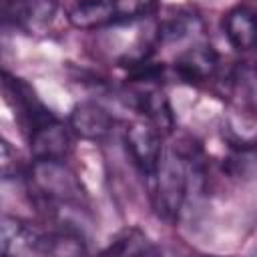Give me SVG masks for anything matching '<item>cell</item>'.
<instances>
[{
	"mask_svg": "<svg viewBox=\"0 0 257 257\" xmlns=\"http://www.w3.org/2000/svg\"><path fill=\"white\" fill-rule=\"evenodd\" d=\"M28 181L34 195L52 209L82 207L86 199L80 179L64 159H34L28 169Z\"/></svg>",
	"mask_w": 257,
	"mask_h": 257,
	"instance_id": "2",
	"label": "cell"
},
{
	"mask_svg": "<svg viewBox=\"0 0 257 257\" xmlns=\"http://www.w3.org/2000/svg\"><path fill=\"white\" fill-rule=\"evenodd\" d=\"M124 145L135 167L149 179L163 155V133L149 120H133L124 128Z\"/></svg>",
	"mask_w": 257,
	"mask_h": 257,
	"instance_id": "4",
	"label": "cell"
},
{
	"mask_svg": "<svg viewBox=\"0 0 257 257\" xmlns=\"http://www.w3.org/2000/svg\"><path fill=\"white\" fill-rule=\"evenodd\" d=\"M110 2L114 10V24H128L141 20L149 16L157 6V0H110Z\"/></svg>",
	"mask_w": 257,
	"mask_h": 257,
	"instance_id": "14",
	"label": "cell"
},
{
	"mask_svg": "<svg viewBox=\"0 0 257 257\" xmlns=\"http://www.w3.org/2000/svg\"><path fill=\"white\" fill-rule=\"evenodd\" d=\"M0 94L8 108L12 110L24 139H30L44 126L56 120L48 106L40 100L38 92L24 78L14 76L6 70H0Z\"/></svg>",
	"mask_w": 257,
	"mask_h": 257,
	"instance_id": "3",
	"label": "cell"
},
{
	"mask_svg": "<svg viewBox=\"0 0 257 257\" xmlns=\"http://www.w3.org/2000/svg\"><path fill=\"white\" fill-rule=\"evenodd\" d=\"M22 175V165L12 145L0 137V181H12Z\"/></svg>",
	"mask_w": 257,
	"mask_h": 257,
	"instance_id": "15",
	"label": "cell"
},
{
	"mask_svg": "<svg viewBox=\"0 0 257 257\" xmlns=\"http://www.w3.org/2000/svg\"><path fill=\"white\" fill-rule=\"evenodd\" d=\"M221 28L223 34L227 38V42L239 50V52H247L255 46V38H257V24H255V12L249 6H235L229 12L223 14L221 20Z\"/></svg>",
	"mask_w": 257,
	"mask_h": 257,
	"instance_id": "9",
	"label": "cell"
},
{
	"mask_svg": "<svg viewBox=\"0 0 257 257\" xmlns=\"http://www.w3.org/2000/svg\"><path fill=\"white\" fill-rule=\"evenodd\" d=\"M86 251L88 247L82 231L70 225H62L50 233H40L38 255H82Z\"/></svg>",
	"mask_w": 257,
	"mask_h": 257,
	"instance_id": "11",
	"label": "cell"
},
{
	"mask_svg": "<svg viewBox=\"0 0 257 257\" xmlns=\"http://www.w3.org/2000/svg\"><path fill=\"white\" fill-rule=\"evenodd\" d=\"M116 120L114 114L96 100H80L72 106L68 114V128L80 139L86 141H102L106 139Z\"/></svg>",
	"mask_w": 257,
	"mask_h": 257,
	"instance_id": "6",
	"label": "cell"
},
{
	"mask_svg": "<svg viewBox=\"0 0 257 257\" xmlns=\"http://www.w3.org/2000/svg\"><path fill=\"white\" fill-rule=\"evenodd\" d=\"M102 253H112V255H153L157 253V247L153 245V241L149 239V235L145 231H141L139 227H126L122 231H118L108 247Z\"/></svg>",
	"mask_w": 257,
	"mask_h": 257,
	"instance_id": "13",
	"label": "cell"
},
{
	"mask_svg": "<svg viewBox=\"0 0 257 257\" xmlns=\"http://www.w3.org/2000/svg\"><path fill=\"white\" fill-rule=\"evenodd\" d=\"M54 12V0H0V30H40Z\"/></svg>",
	"mask_w": 257,
	"mask_h": 257,
	"instance_id": "5",
	"label": "cell"
},
{
	"mask_svg": "<svg viewBox=\"0 0 257 257\" xmlns=\"http://www.w3.org/2000/svg\"><path fill=\"white\" fill-rule=\"evenodd\" d=\"M175 74L189 84L209 82L219 70V54L211 44L197 42L175 58Z\"/></svg>",
	"mask_w": 257,
	"mask_h": 257,
	"instance_id": "7",
	"label": "cell"
},
{
	"mask_svg": "<svg viewBox=\"0 0 257 257\" xmlns=\"http://www.w3.org/2000/svg\"><path fill=\"white\" fill-rule=\"evenodd\" d=\"M66 18L76 30H98L114 24V10L110 0H76Z\"/></svg>",
	"mask_w": 257,
	"mask_h": 257,
	"instance_id": "10",
	"label": "cell"
},
{
	"mask_svg": "<svg viewBox=\"0 0 257 257\" xmlns=\"http://www.w3.org/2000/svg\"><path fill=\"white\" fill-rule=\"evenodd\" d=\"M40 231L18 217L0 219V255H38Z\"/></svg>",
	"mask_w": 257,
	"mask_h": 257,
	"instance_id": "8",
	"label": "cell"
},
{
	"mask_svg": "<svg viewBox=\"0 0 257 257\" xmlns=\"http://www.w3.org/2000/svg\"><path fill=\"white\" fill-rule=\"evenodd\" d=\"M195 155H185L175 149H163L155 173L149 177L153 183V207L165 221H175L185 205L191 187V175L199 169L193 165Z\"/></svg>",
	"mask_w": 257,
	"mask_h": 257,
	"instance_id": "1",
	"label": "cell"
},
{
	"mask_svg": "<svg viewBox=\"0 0 257 257\" xmlns=\"http://www.w3.org/2000/svg\"><path fill=\"white\" fill-rule=\"evenodd\" d=\"M203 28L201 18L195 12H179L171 18H165L157 32H155V44H175L183 42L191 36H195Z\"/></svg>",
	"mask_w": 257,
	"mask_h": 257,
	"instance_id": "12",
	"label": "cell"
}]
</instances>
